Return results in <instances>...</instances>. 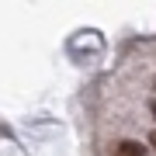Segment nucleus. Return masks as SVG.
I'll return each instance as SVG.
<instances>
[{"mask_svg":"<svg viewBox=\"0 0 156 156\" xmlns=\"http://www.w3.org/2000/svg\"><path fill=\"white\" fill-rule=\"evenodd\" d=\"M111 153H115V156H146V146H142V142H132V139H125V142H118Z\"/></svg>","mask_w":156,"mask_h":156,"instance_id":"f257e3e1","label":"nucleus"},{"mask_svg":"<svg viewBox=\"0 0 156 156\" xmlns=\"http://www.w3.org/2000/svg\"><path fill=\"white\" fill-rule=\"evenodd\" d=\"M149 115H153V118H156V101H149Z\"/></svg>","mask_w":156,"mask_h":156,"instance_id":"f03ea898","label":"nucleus"},{"mask_svg":"<svg viewBox=\"0 0 156 156\" xmlns=\"http://www.w3.org/2000/svg\"><path fill=\"white\" fill-rule=\"evenodd\" d=\"M149 146H153V149H156V132H153V135H149Z\"/></svg>","mask_w":156,"mask_h":156,"instance_id":"7ed1b4c3","label":"nucleus"}]
</instances>
